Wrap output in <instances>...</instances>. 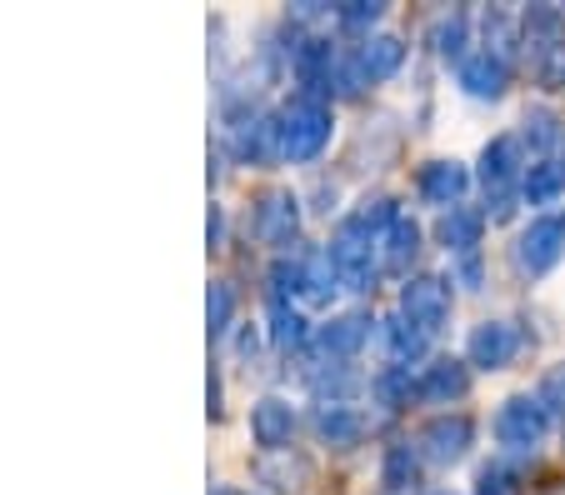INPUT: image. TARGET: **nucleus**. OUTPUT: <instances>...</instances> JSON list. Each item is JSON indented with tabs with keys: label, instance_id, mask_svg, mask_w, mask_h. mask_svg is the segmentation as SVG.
Wrapping results in <instances>:
<instances>
[{
	"label": "nucleus",
	"instance_id": "f8f14e48",
	"mask_svg": "<svg viewBox=\"0 0 565 495\" xmlns=\"http://www.w3.org/2000/svg\"><path fill=\"white\" fill-rule=\"evenodd\" d=\"M420 195H426L430 205H446V211H456L460 205V195H466V185H470V171L460 161H430V165H420Z\"/></svg>",
	"mask_w": 565,
	"mask_h": 495
},
{
	"label": "nucleus",
	"instance_id": "5701e85b",
	"mask_svg": "<svg viewBox=\"0 0 565 495\" xmlns=\"http://www.w3.org/2000/svg\"><path fill=\"white\" fill-rule=\"evenodd\" d=\"M335 291H341V276H335L331 266V250H316V256H306V295L310 301H335Z\"/></svg>",
	"mask_w": 565,
	"mask_h": 495
},
{
	"label": "nucleus",
	"instance_id": "2eb2a0df",
	"mask_svg": "<svg viewBox=\"0 0 565 495\" xmlns=\"http://www.w3.org/2000/svg\"><path fill=\"white\" fill-rule=\"evenodd\" d=\"M316 431H320V441H331V445H355L365 435V416L355 406H345V400H331V406L316 410Z\"/></svg>",
	"mask_w": 565,
	"mask_h": 495
},
{
	"label": "nucleus",
	"instance_id": "7c9ffc66",
	"mask_svg": "<svg viewBox=\"0 0 565 495\" xmlns=\"http://www.w3.org/2000/svg\"><path fill=\"white\" fill-rule=\"evenodd\" d=\"M231 305H235L231 286H221V280H215V286H211V331H225V321H231Z\"/></svg>",
	"mask_w": 565,
	"mask_h": 495
},
{
	"label": "nucleus",
	"instance_id": "bb28decb",
	"mask_svg": "<svg viewBox=\"0 0 565 495\" xmlns=\"http://www.w3.org/2000/svg\"><path fill=\"white\" fill-rule=\"evenodd\" d=\"M476 495H521V475L511 465H486L476 475Z\"/></svg>",
	"mask_w": 565,
	"mask_h": 495
},
{
	"label": "nucleus",
	"instance_id": "6e6552de",
	"mask_svg": "<svg viewBox=\"0 0 565 495\" xmlns=\"http://www.w3.org/2000/svg\"><path fill=\"white\" fill-rule=\"evenodd\" d=\"M371 240L351 236V230H341V236L331 240V266L335 276H341L345 291H371V280H375V260H371Z\"/></svg>",
	"mask_w": 565,
	"mask_h": 495
},
{
	"label": "nucleus",
	"instance_id": "ddd939ff",
	"mask_svg": "<svg viewBox=\"0 0 565 495\" xmlns=\"http://www.w3.org/2000/svg\"><path fill=\"white\" fill-rule=\"evenodd\" d=\"M480 230H486V216H480V211H470V205H456V211H446V216H440L436 236H440V246L456 250V256H476Z\"/></svg>",
	"mask_w": 565,
	"mask_h": 495
},
{
	"label": "nucleus",
	"instance_id": "4be33fe9",
	"mask_svg": "<svg viewBox=\"0 0 565 495\" xmlns=\"http://www.w3.org/2000/svg\"><path fill=\"white\" fill-rule=\"evenodd\" d=\"M416 475H420V451L416 445H391V451H385V461H381L385 491H411Z\"/></svg>",
	"mask_w": 565,
	"mask_h": 495
},
{
	"label": "nucleus",
	"instance_id": "aec40b11",
	"mask_svg": "<svg viewBox=\"0 0 565 495\" xmlns=\"http://www.w3.org/2000/svg\"><path fill=\"white\" fill-rule=\"evenodd\" d=\"M525 51H531L535 80L545 90H561L565 86V35H555V41H525Z\"/></svg>",
	"mask_w": 565,
	"mask_h": 495
},
{
	"label": "nucleus",
	"instance_id": "c85d7f7f",
	"mask_svg": "<svg viewBox=\"0 0 565 495\" xmlns=\"http://www.w3.org/2000/svg\"><path fill=\"white\" fill-rule=\"evenodd\" d=\"M381 15H385V6H375V0H351V6L335 11V21H341L345 31H365V25H375Z\"/></svg>",
	"mask_w": 565,
	"mask_h": 495
},
{
	"label": "nucleus",
	"instance_id": "f3484780",
	"mask_svg": "<svg viewBox=\"0 0 565 495\" xmlns=\"http://www.w3.org/2000/svg\"><path fill=\"white\" fill-rule=\"evenodd\" d=\"M371 335V315H335L331 325H320V351L326 356H355Z\"/></svg>",
	"mask_w": 565,
	"mask_h": 495
},
{
	"label": "nucleus",
	"instance_id": "20e7f679",
	"mask_svg": "<svg viewBox=\"0 0 565 495\" xmlns=\"http://www.w3.org/2000/svg\"><path fill=\"white\" fill-rule=\"evenodd\" d=\"M401 315H406L416 331L436 335L440 325L450 321V291L440 276H416L401 286Z\"/></svg>",
	"mask_w": 565,
	"mask_h": 495
},
{
	"label": "nucleus",
	"instance_id": "412c9836",
	"mask_svg": "<svg viewBox=\"0 0 565 495\" xmlns=\"http://www.w3.org/2000/svg\"><path fill=\"white\" fill-rule=\"evenodd\" d=\"M561 191H565V165L561 161H535L531 171L521 175V195L531 205H551Z\"/></svg>",
	"mask_w": 565,
	"mask_h": 495
},
{
	"label": "nucleus",
	"instance_id": "f257e3e1",
	"mask_svg": "<svg viewBox=\"0 0 565 495\" xmlns=\"http://www.w3.org/2000/svg\"><path fill=\"white\" fill-rule=\"evenodd\" d=\"M331 106L326 100H310V96H296L286 110H280V155L290 161H316L331 140Z\"/></svg>",
	"mask_w": 565,
	"mask_h": 495
},
{
	"label": "nucleus",
	"instance_id": "c756f323",
	"mask_svg": "<svg viewBox=\"0 0 565 495\" xmlns=\"http://www.w3.org/2000/svg\"><path fill=\"white\" fill-rule=\"evenodd\" d=\"M260 475H266V481H280V491H300V485L310 481V465L300 461H280V465H260Z\"/></svg>",
	"mask_w": 565,
	"mask_h": 495
},
{
	"label": "nucleus",
	"instance_id": "473e14b6",
	"mask_svg": "<svg viewBox=\"0 0 565 495\" xmlns=\"http://www.w3.org/2000/svg\"><path fill=\"white\" fill-rule=\"evenodd\" d=\"M316 390L320 396H331V390L335 396H345V390H355V376L351 370H326V376H316Z\"/></svg>",
	"mask_w": 565,
	"mask_h": 495
},
{
	"label": "nucleus",
	"instance_id": "0eeeda50",
	"mask_svg": "<svg viewBox=\"0 0 565 495\" xmlns=\"http://www.w3.org/2000/svg\"><path fill=\"white\" fill-rule=\"evenodd\" d=\"M296 195L290 191H266L260 195V205H256V236L266 240V246H290L296 240V220H300V211H296Z\"/></svg>",
	"mask_w": 565,
	"mask_h": 495
},
{
	"label": "nucleus",
	"instance_id": "7ed1b4c3",
	"mask_svg": "<svg viewBox=\"0 0 565 495\" xmlns=\"http://www.w3.org/2000/svg\"><path fill=\"white\" fill-rule=\"evenodd\" d=\"M545 426H551V410L541 406V396H511L501 410H495V441L511 445V451H531L541 445Z\"/></svg>",
	"mask_w": 565,
	"mask_h": 495
},
{
	"label": "nucleus",
	"instance_id": "f03ea898",
	"mask_svg": "<svg viewBox=\"0 0 565 495\" xmlns=\"http://www.w3.org/2000/svg\"><path fill=\"white\" fill-rule=\"evenodd\" d=\"M565 256V216L561 211H545V216H535L531 226L521 230V240H515V266L525 270V276H545V270H555Z\"/></svg>",
	"mask_w": 565,
	"mask_h": 495
},
{
	"label": "nucleus",
	"instance_id": "423d86ee",
	"mask_svg": "<svg viewBox=\"0 0 565 495\" xmlns=\"http://www.w3.org/2000/svg\"><path fill=\"white\" fill-rule=\"evenodd\" d=\"M515 351H521V335H515L511 321H480L466 341L470 366L480 370H505L515 361Z\"/></svg>",
	"mask_w": 565,
	"mask_h": 495
},
{
	"label": "nucleus",
	"instance_id": "b1692460",
	"mask_svg": "<svg viewBox=\"0 0 565 495\" xmlns=\"http://www.w3.org/2000/svg\"><path fill=\"white\" fill-rule=\"evenodd\" d=\"M561 140H565V130H561L555 110H545V106L525 110V146H531V151H555Z\"/></svg>",
	"mask_w": 565,
	"mask_h": 495
},
{
	"label": "nucleus",
	"instance_id": "6ab92c4d",
	"mask_svg": "<svg viewBox=\"0 0 565 495\" xmlns=\"http://www.w3.org/2000/svg\"><path fill=\"white\" fill-rule=\"evenodd\" d=\"M381 341L391 345L395 366H411V361L426 356V331H416L406 315H391V321H381Z\"/></svg>",
	"mask_w": 565,
	"mask_h": 495
},
{
	"label": "nucleus",
	"instance_id": "2f4dec72",
	"mask_svg": "<svg viewBox=\"0 0 565 495\" xmlns=\"http://www.w3.org/2000/svg\"><path fill=\"white\" fill-rule=\"evenodd\" d=\"M541 406L545 410H565V366H555L541 386Z\"/></svg>",
	"mask_w": 565,
	"mask_h": 495
},
{
	"label": "nucleus",
	"instance_id": "1a4fd4ad",
	"mask_svg": "<svg viewBox=\"0 0 565 495\" xmlns=\"http://www.w3.org/2000/svg\"><path fill=\"white\" fill-rule=\"evenodd\" d=\"M505 86H511V65L501 61L495 51H480L460 61V90L476 100H501Z\"/></svg>",
	"mask_w": 565,
	"mask_h": 495
},
{
	"label": "nucleus",
	"instance_id": "dca6fc26",
	"mask_svg": "<svg viewBox=\"0 0 565 495\" xmlns=\"http://www.w3.org/2000/svg\"><path fill=\"white\" fill-rule=\"evenodd\" d=\"M416 390L426 400H460L470 390V370L460 366V361H450V356L446 361H430L426 376L416 380Z\"/></svg>",
	"mask_w": 565,
	"mask_h": 495
},
{
	"label": "nucleus",
	"instance_id": "9d476101",
	"mask_svg": "<svg viewBox=\"0 0 565 495\" xmlns=\"http://www.w3.org/2000/svg\"><path fill=\"white\" fill-rule=\"evenodd\" d=\"M515 175H521V140L495 136L491 146L480 151V181H486V195H511Z\"/></svg>",
	"mask_w": 565,
	"mask_h": 495
},
{
	"label": "nucleus",
	"instance_id": "39448f33",
	"mask_svg": "<svg viewBox=\"0 0 565 495\" xmlns=\"http://www.w3.org/2000/svg\"><path fill=\"white\" fill-rule=\"evenodd\" d=\"M470 441H476L470 416H436V420H426V426H420L416 451L426 455L430 465H450V461H460V455L470 451Z\"/></svg>",
	"mask_w": 565,
	"mask_h": 495
},
{
	"label": "nucleus",
	"instance_id": "72a5a7b5",
	"mask_svg": "<svg viewBox=\"0 0 565 495\" xmlns=\"http://www.w3.org/2000/svg\"><path fill=\"white\" fill-rule=\"evenodd\" d=\"M430 495H450V491H430Z\"/></svg>",
	"mask_w": 565,
	"mask_h": 495
},
{
	"label": "nucleus",
	"instance_id": "a878e982",
	"mask_svg": "<svg viewBox=\"0 0 565 495\" xmlns=\"http://www.w3.org/2000/svg\"><path fill=\"white\" fill-rule=\"evenodd\" d=\"M375 396L385 400V406H406L411 396H420L416 380H411V366H391L381 380H375Z\"/></svg>",
	"mask_w": 565,
	"mask_h": 495
},
{
	"label": "nucleus",
	"instance_id": "393cba45",
	"mask_svg": "<svg viewBox=\"0 0 565 495\" xmlns=\"http://www.w3.org/2000/svg\"><path fill=\"white\" fill-rule=\"evenodd\" d=\"M270 335H276V345H286V351L290 345H300L306 341V315L290 311L286 301H276L270 305Z\"/></svg>",
	"mask_w": 565,
	"mask_h": 495
},
{
	"label": "nucleus",
	"instance_id": "cd10ccee",
	"mask_svg": "<svg viewBox=\"0 0 565 495\" xmlns=\"http://www.w3.org/2000/svg\"><path fill=\"white\" fill-rule=\"evenodd\" d=\"M436 51L446 55V61L466 55V15H446V21L436 25Z\"/></svg>",
	"mask_w": 565,
	"mask_h": 495
},
{
	"label": "nucleus",
	"instance_id": "a211bd4d",
	"mask_svg": "<svg viewBox=\"0 0 565 495\" xmlns=\"http://www.w3.org/2000/svg\"><path fill=\"white\" fill-rule=\"evenodd\" d=\"M401 61H406V41L401 35H371V41L361 45V65L371 80H385L401 71Z\"/></svg>",
	"mask_w": 565,
	"mask_h": 495
},
{
	"label": "nucleus",
	"instance_id": "9b49d317",
	"mask_svg": "<svg viewBox=\"0 0 565 495\" xmlns=\"http://www.w3.org/2000/svg\"><path fill=\"white\" fill-rule=\"evenodd\" d=\"M290 431H296V410H290V400L266 396V400L250 406V435H256V445L280 451V445L290 441Z\"/></svg>",
	"mask_w": 565,
	"mask_h": 495
},
{
	"label": "nucleus",
	"instance_id": "4468645a",
	"mask_svg": "<svg viewBox=\"0 0 565 495\" xmlns=\"http://www.w3.org/2000/svg\"><path fill=\"white\" fill-rule=\"evenodd\" d=\"M416 250H420V226L411 216H395V226L381 236V266L391 270V276H406Z\"/></svg>",
	"mask_w": 565,
	"mask_h": 495
}]
</instances>
